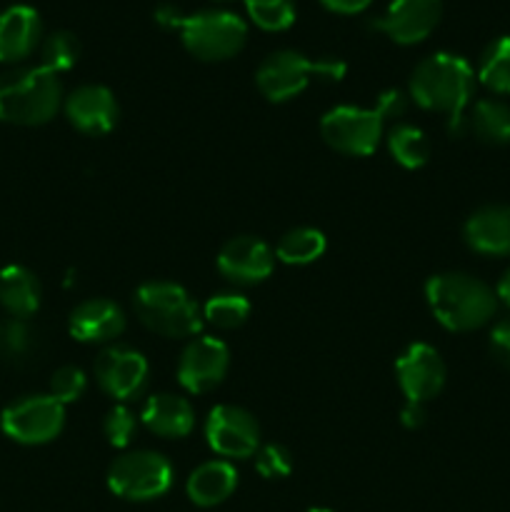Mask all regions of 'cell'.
I'll return each mask as SVG.
<instances>
[{"instance_id": "cell-1", "label": "cell", "mask_w": 510, "mask_h": 512, "mask_svg": "<svg viewBox=\"0 0 510 512\" xmlns=\"http://www.w3.org/2000/svg\"><path fill=\"white\" fill-rule=\"evenodd\" d=\"M408 90L420 108L448 115L450 133H463L465 108L475 93V73L468 60L455 53L428 55L415 65Z\"/></svg>"}, {"instance_id": "cell-2", "label": "cell", "mask_w": 510, "mask_h": 512, "mask_svg": "<svg viewBox=\"0 0 510 512\" xmlns=\"http://www.w3.org/2000/svg\"><path fill=\"white\" fill-rule=\"evenodd\" d=\"M425 298L435 320L455 333L483 328L498 310V295L468 273H440L425 285Z\"/></svg>"}, {"instance_id": "cell-3", "label": "cell", "mask_w": 510, "mask_h": 512, "mask_svg": "<svg viewBox=\"0 0 510 512\" xmlns=\"http://www.w3.org/2000/svg\"><path fill=\"white\" fill-rule=\"evenodd\" d=\"M63 88L43 65L13 68L0 75V120L10 125H43L58 113Z\"/></svg>"}, {"instance_id": "cell-4", "label": "cell", "mask_w": 510, "mask_h": 512, "mask_svg": "<svg viewBox=\"0 0 510 512\" xmlns=\"http://www.w3.org/2000/svg\"><path fill=\"white\" fill-rule=\"evenodd\" d=\"M135 313L140 323L165 338H190L203 328L198 303L180 285L168 280H150L135 290Z\"/></svg>"}, {"instance_id": "cell-5", "label": "cell", "mask_w": 510, "mask_h": 512, "mask_svg": "<svg viewBox=\"0 0 510 512\" xmlns=\"http://www.w3.org/2000/svg\"><path fill=\"white\" fill-rule=\"evenodd\" d=\"M343 75L345 63L338 58L308 60L295 50H275L260 63L255 83L270 103H285L303 93L313 78L340 80Z\"/></svg>"}, {"instance_id": "cell-6", "label": "cell", "mask_w": 510, "mask_h": 512, "mask_svg": "<svg viewBox=\"0 0 510 512\" xmlns=\"http://www.w3.org/2000/svg\"><path fill=\"white\" fill-rule=\"evenodd\" d=\"M183 45L200 60H228L243 50L248 25L230 10H200L180 23Z\"/></svg>"}, {"instance_id": "cell-7", "label": "cell", "mask_w": 510, "mask_h": 512, "mask_svg": "<svg viewBox=\"0 0 510 512\" xmlns=\"http://www.w3.org/2000/svg\"><path fill=\"white\" fill-rule=\"evenodd\" d=\"M173 483V465L153 450H133L110 465L108 488L125 500H155L168 493Z\"/></svg>"}, {"instance_id": "cell-8", "label": "cell", "mask_w": 510, "mask_h": 512, "mask_svg": "<svg viewBox=\"0 0 510 512\" xmlns=\"http://www.w3.org/2000/svg\"><path fill=\"white\" fill-rule=\"evenodd\" d=\"M385 118L378 108H355L338 105L320 120V133L325 143L343 155H370L383 138Z\"/></svg>"}, {"instance_id": "cell-9", "label": "cell", "mask_w": 510, "mask_h": 512, "mask_svg": "<svg viewBox=\"0 0 510 512\" xmlns=\"http://www.w3.org/2000/svg\"><path fill=\"white\" fill-rule=\"evenodd\" d=\"M65 425V405L53 395H28L0 415V428L20 445H43L58 438Z\"/></svg>"}, {"instance_id": "cell-10", "label": "cell", "mask_w": 510, "mask_h": 512, "mask_svg": "<svg viewBox=\"0 0 510 512\" xmlns=\"http://www.w3.org/2000/svg\"><path fill=\"white\" fill-rule=\"evenodd\" d=\"M208 445L223 458H250L260 448V428L248 410L238 405H218L205 423Z\"/></svg>"}, {"instance_id": "cell-11", "label": "cell", "mask_w": 510, "mask_h": 512, "mask_svg": "<svg viewBox=\"0 0 510 512\" xmlns=\"http://www.w3.org/2000/svg\"><path fill=\"white\" fill-rule=\"evenodd\" d=\"M440 15L443 0H393L383 15L370 20V28L400 45H413L433 33Z\"/></svg>"}, {"instance_id": "cell-12", "label": "cell", "mask_w": 510, "mask_h": 512, "mask_svg": "<svg viewBox=\"0 0 510 512\" xmlns=\"http://www.w3.org/2000/svg\"><path fill=\"white\" fill-rule=\"evenodd\" d=\"M95 380L115 400H130L148 383V360L128 345H110L95 358Z\"/></svg>"}, {"instance_id": "cell-13", "label": "cell", "mask_w": 510, "mask_h": 512, "mask_svg": "<svg viewBox=\"0 0 510 512\" xmlns=\"http://www.w3.org/2000/svg\"><path fill=\"white\" fill-rule=\"evenodd\" d=\"M395 375L405 398L415 403H428L445 385L443 358L428 343L408 345L395 363Z\"/></svg>"}, {"instance_id": "cell-14", "label": "cell", "mask_w": 510, "mask_h": 512, "mask_svg": "<svg viewBox=\"0 0 510 512\" xmlns=\"http://www.w3.org/2000/svg\"><path fill=\"white\" fill-rule=\"evenodd\" d=\"M230 365L228 345L218 338H195L183 350L178 380L188 393H208L225 378Z\"/></svg>"}, {"instance_id": "cell-15", "label": "cell", "mask_w": 510, "mask_h": 512, "mask_svg": "<svg viewBox=\"0 0 510 512\" xmlns=\"http://www.w3.org/2000/svg\"><path fill=\"white\" fill-rule=\"evenodd\" d=\"M273 265V250L253 235H240V238L228 240L218 253L220 275L235 285L263 283L273 273Z\"/></svg>"}, {"instance_id": "cell-16", "label": "cell", "mask_w": 510, "mask_h": 512, "mask_svg": "<svg viewBox=\"0 0 510 512\" xmlns=\"http://www.w3.org/2000/svg\"><path fill=\"white\" fill-rule=\"evenodd\" d=\"M70 125L85 135H103L118 120V103L105 85H80L65 98Z\"/></svg>"}, {"instance_id": "cell-17", "label": "cell", "mask_w": 510, "mask_h": 512, "mask_svg": "<svg viewBox=\"0 0 510 512\" xmlns=\"http://www.w3.org/2000/svg\"><path fill=\"white\" fill-rule=\"evenodd\" d=\"M68 330L80 343H108L125 330V313L108 298H90L70 313Z\"/></svg>"}, {"instance_id": "cell-18", "label": "cell", "mask_w": 510, "mask_h": 512, "mask_svg": "<svg viewBox=\"0 0 510 512\" xmlns=\"http://www.w3.org/2000/svg\"><path fill=\"white\" fill-rule=\"evenodd\" d=\"M43 23L30 5H10L0 13V63H20L40 43Z\"/></svg>"}, {"instance_id": "cell-19", "label": "cell", "mask_w": 510, "mask_h": 512, "mask_svg": "<svg viewBox=\"0 0 510 512\" xmlns=\"http://www.w3.org/2000/svg\"><path fill=\"white\" fill-rule=\"evenodd\" d=\"M465 243L480 255H510V205H483L465 220Z\"/></svg>"}, {"instance_id": "cell-20", "label": "cell", "mask_w": 510, "mask_h": 512, "mask_svg": "<svg viewBox=\"0 0 510 512\" xmlns=\"http://www.w3.org/2000/svg\"><path fill=\"white\" fill-rule=\"evenodd\" d=\"M143 423L160 438H185L195 425L193 405L170 393L150 395L143 408Z\"/></svg>"}, {"instance_id": "cell-21", "label": "cell", "mask_w": 510, "mask_h": 512, "mask_svg": "<svg viewBox=\"0 0 510 512\" xmlns=\"http://www.w3.org/2000/svg\"><path fill=\"white\" fill-rule=\"evenodd\" d=\"M238 485V473L225 460H210L195 468L188 478V498L200 508H213L228 500Z\"/></svg>"}, {"instance_id": "cell-22", "label": "cell", "mask_w": 510, "mask_h": 512, "mask_svg": "<svg viewBox=\"0 0 510 512\" xmlns=\"http://www.w3.org/2000/svg\"><path fill=\"white\" fill-rule=\"evenodd\" d=\"M0 305L10 318H30L40 308V283L35 273L23 265H8L0 270Z\"/></svg>"}, {"instance_id": "cell-23", "label": "cell", "mask_w": 510, "mask_h": 512, "mask_svg": "<svg viewBox=\"0 0 510 512\" xmlns=\"http://www.w3.org/2000/svg\"><path fill=\"white\" fill-rule=\"evenodd\" d=\"M470 130L480 143L485 145H508L510 143V105L503 100L485 98L470 108L463 118V133Z\"/></svg>"}, {"instance_id": "cell-24", "label": "cell", "mask_w": 510, "mask_h": 512, "mask_svg": "<svg viewBox=\"0 0 510 512\" xmlns=\"http://www.w3.org/2000/svg\"><path fill=\"white\" fill-rule=\"evenodd\" d=\"M388 150L403 168L415 170L428 163L430 158V140L420 128L410 123H398L388 130Z\"/></svg>"}, {"instance_id": "cell-25", "label": "cell", "mask_w": 510, "mask_h": 512, "mask_svg": "<svg viewBox=\"0 0 510 512\" xmlns=\"http://www.w3.org/2000/svg\"><path fill=\"white\" fill-rule=\"evenodd\" d=\"M478 80L495 95H510V35H500L480 55Z\"/></svg>"}, {"instance_id": "cell-26", "label": "cell", "mask_w": 510, "mask_h": 512, "mask_svg": "<svg viewBox=\"0 0 510 512\" xmlns=\"http://www.w3.org/2000/svg\"><path fill=\"white\" fill-rule=\"evenodd\" d=\"M325 253V235L315 228H293L278 240V255L288 265H308Z\"/></svg>"}, {"instance_id": "cell-27", "label": "cell", "mask_w": 510, "mask_h": 512, "mask_svg": "<svg viewBox=\"0 0 510 512\" xmlns=\"http://www.w3.org/2000/svg\"><path fill=\"white\" fill-rule=\"evenodd\" d=\"M38 350V333L23 318L0 320V363H23Z\"/></svg>"}, {"instance_id": "cell-28", "label": "cell", "mask_w": 510, "mask_h": 512, "mask_svg": "<svg viewBox=\"0 0 510 512\" xmlns=\"http://www.w3.org/2000/svg\"><path fill=\"white\" fill-rule=\"evenodd\" d=\"M250 303L245 295L238 293H220L205 303L203 318L218 330H235L248 320Z\"/></svg>"}, {"instance_id": "cell-29", "label": "cell", "mask_w": 510, "mask_h": 512, "mask_svg": "<svg viewBox=\"0 0 510 512\" xmlns=\"http://www.w3.org/2000/svg\"><path fill=\"white\" fill-rule=\"evenodd\" d=\"M80 58V43L68 30H55L40 45V65L50 73H65L73 68Z\"/></svg>"}, {"instance_id": "cell-30", "label": "cell", "mask_w": 510, "mask_h": 512, "mask_svg": "<svg viewBox=\"0 0 510 512\" xmlns=\"http://www.w3.org/2000/svg\"><path fill=\"white\" fill-rule=\"evenodd\" d=\"M250 20L263 30H285L295 20L293 0H243Z\"/></svg>"}, {"instance_id": "cell-31", "label": "cell", "mask_w": 510, "mask_h": 512, "mask_svg": "<svg viewBox=\"0 0 510 512\" xmlns=\"http://www.w3.org/2000/svg\"><path fill=\"white\" fill-rule=\"evenodd\" d=\"M103 433L113 448H125V445H130V440L138 433V420H135L133 410L125 408V405L110 408L103 420Z\"/></svg>"}, {"instance_id": "cell-32", "label": "cell", "mask_w": 510, "mask_h": 512, "mask_svg": "<svg viewBox=\"0 0 510 512\" xmlns=\"http://www.w3.org/2000/svg\"><path fill=\"white\" fill-rule=\"evenodd\" d=\"M85 385H88V378H85L83 370L75 368V365H63L50 378V395L63 405L75 403L85 393Z\"/></svg>"}, {"instance_id": "cell-33", "label": "cell", "mask_w": 510, "mask_h": 512, "mask_svg": "<svg viewBox=\"0 0 510 512\" xmlns=\"http://www.w3.org/2000/svg\"><path fill=\"white\" fill-rule=\"evenodd\" d=\"M255 470H258L263 478L268 480H278V478H285V475H290V470H293V460H290V453L283 448V445H263V448H258V453H255Z\"/></svg>"}, {"instance_id": "cell-34", "label": "cell", "mask_w": 510, "mask_h": 512, "mask_svg": "<svg viewBox=\"0 0 510 512\" xmlns=\"http://www.w3.org/2000/svg\"><path fill=\"white\" fill-rule=\"evenodd\" d=\"M490 353L500 365L510 368V318L500 320L490 333Z\"/></svg>"}, {"instance_id": "cell-35", "label": "cell", "mask_w": 510, "mask_h": 512, "mask_svg": "<svg viewBox=\"0 0 510 512\" xmlns=\"http://www.w3.org/2000/svg\"><path fill=\"white\" fill-rule=\"evenodd\" d=\"M408 98L410 95H405L403 90H385V93H380L378 103H375V108L380 110V115H383L385 120L388 118H400V115L405 113V108H408Z\"/></svg>"}, {"instance_id": "cell-36", "label": "cell", "mask_w": 510, "mask_h": 512, "mask_svg": "<svg viewBox=\"0 0 510 512\" xmlns=\"http://www.w3.org/2000/svg\"><path fill=\"white\" fill-rule=\"evenodd\" d=\"M183 18L185 15L180 13L178 5H173V3H163L155 8V23L163 25V28H168V30H178L180 23H183Z\"/></svg>"}, {"instance_id": "cell-37", "label": "cell", "mask_w": 510, "mask_h": 512, "mask_svg": "<svg viewBox=\"0 0 510 512\" xmlns=\"http://www.w3.org/2000/svg\"><path fill=\"white\" fill-rule=\"evenodd\" d=\"M328 10L340 15H355V13H363L373 0H320Z\"/></svg>"}, {"instance_id": "cell-38", "label": "cell", "mask_w": 510, "mask_h": 512, "mask_svg": "<svg viewBox=\"0 0 510 512\" xmlns=\"http://www.w3.org/2000/svg\"><path fill=\"white\" fill-rule=\"evenodd\" d=\"M400 420H403L405 428H420L425 423V403H415V400H408L400 413Z\"/></svg>"}, {"instance_id": "cell-39", "label": "cell", "mask_w": 510, "mask_h": 512, "mask_svg": "<svg viewBox=\"0 0 510 512\" xmlns=\"http://www.w3.org/2000/svg\"><path fill=\"white\" fill-rule=\"evenodd\" d=\"M495 295H498L500 303H505L510 308V268L500 275L498 280V288H495Z\"/></svg>"}, {"instance_id": "cell-40", "label": "cell", "mask_w": 510, "mask_h": 512, "mask_svg": "<svg viewBox=\"0 0 510 512\" xmlns=\"http://www.w3.org/2000/svg\"><path fill=\"white\" fill-rule=\"evenodd\" d=\"M308 512H330V510H325V508H313V510H308Z\"/></svg>"}]
</instances>
